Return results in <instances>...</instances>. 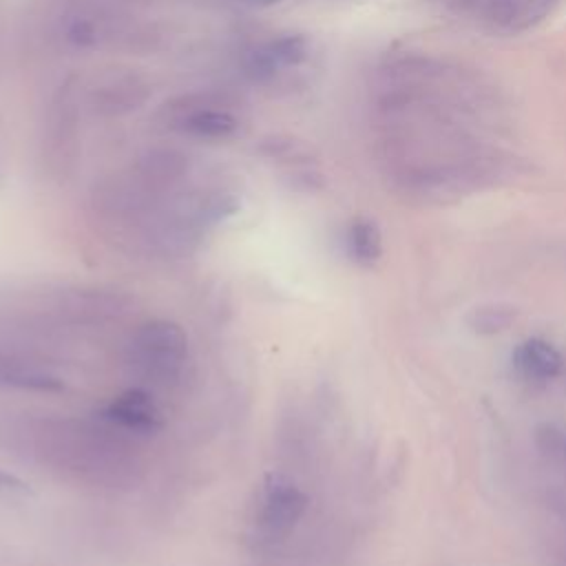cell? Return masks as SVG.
<instances>
[{
    "mask_svg": "<svg viewBox=\"0 0 566 566\" xmlns=\"http://www.w3.org/2000/svg\"><path fill=\"white\" fill-rule=\"evenodd\" d=\"M104 420L108 424H115V427L124 429V431L148 433V431L157 429L159 411H157V407L153 405V400L148 398L146 391L130 389V391L122 394L119 398H115L106 407Z\"/></svg>",
    "mask_w": 566,
    "mask_h": 566,
    "instance_id": "cell-6",
    "label": "cell"
},
{
    "mask_svg": "<svg viewBox=\"0 0 566 566\" xmlns=\"http://www.w3.org/2000/svg\"><path fill=\"white\" fill-rule=\"evenodd\" d=\"M305 509V495L287 480L272 478L256 502L254 526L263 542H279L298 522Z\"/></svg>",
    "mask_w": 566,
    "mask_h": 566,
    "instance_id": "cell-5",
    "label": "cell"
},
{
    "mask_svg": "<svg viewBox=\"0 0 566 566\" xmlns=\"http://www.w3.org/2000/svg\"><path fill=\"white\" fill-rule=\"evenodd\" d=\"M307 55V40L303 35H283L272 40L254 55L256 73H272L281 64H298Z\"/></svg>",
    "mask_w": 566,
    "mask_h": 566,
    "instance_id": "cell-9",
    "label": "cell"
},
{
    "mask_svg": "<svg viewBox=\"0 0 566 566\" xmlns=\"http://www.w3.org/2000/svg\"><path fill=\"white\" fill-rule=\"evenodd\" d=\"M42 455H51L53 462L82 471L95 480H119L133 469L130 451L124 447L115 431L99 429L86 422H42L38 431Z\"/></svg>",
    "mask_w": 566,
    "mask_h": 566,
    "instance_id": "cell-2",
    "label": "cell"
},
{
    "mask_svg": "<svg viewBox=\"0 0 566 566\" xmlns=\"http://www.w3.org/2000/svg\"><path fill=\"white\" fill-rule=\"evenodd\" d=\"M376 113L382 161L405 192L460 197L511 170L500 93L475 69L427 53L391 57L378 75Z\"/></svg>",
    "mask_w": 566,
    "mask_h": 566,
    "instance_id": "cell-1",
    "label": "cell"
},
{
    "mask_svg": "<svg viewBox=\"0 0 566 566\" xmlns=\"http://www.w3.org/2000/svg\"><path fill=\"white\" fill-rule=\"evenodd\" d=\"M347 252L360 265H371L382 254V237L374 221L356 219L347 230Z\"/></svg>",
    "mask_w": 566,
    "mask_h": 566,
    "instance_id": "cell-10",
    "label": "cell"
},
{
    "mask_svg": "<svg viewBox=\"0 0 566 566\" xmlns=\"http://www.w3.org/2000/svg\"><path fill=\"white\" fill-rule=\"evenodd\" d=\"M444 2H447V4H449V9H451V7H453V4H458L460 0H444Z\"/></svg>",
    "mask_w": 566,
    "mask_h": 566,
    "instance_id": "cell-14",
    "label": "cell"
},
{
    "mask_svg": "<svg viewBox=\"0 0 566 566\" xmlns=\"http://www.w3.org/2000/svg\"><path fill=\"white\" fill-rule=\"evenodd\" d=\"M0 382L31 391H55L62 387V380L42 363L7 349H0Z\"/></svg>",
    "mask_w": 566,
    "mask_h": 566,
    "instance_id": "cell-7",
    "label": "cell"
},
{
    "mask_svg": "<svg viewBox=\"0 0 566 566\" xmlns=\"http://www.w3.org/2000/svg\"><path fill=\"white\" fill-rule=\"evenodd\" d=\"M239 122L221 108H197L184 119V128L190 135L206 139H223L237 130Z\"/></svg>",
    "mask_w": 566,
    "mask_h": 566,
    "instance_id": "cell-11",
    "label": "cell"
},
{
    "mask_svg": "<svg viewBox=\"0 0 566 566\" xmlns=\"http://www.w3.org/2000/svg\"><path fill=\"white\" fill-rule=\"evenodd\" d=\"M515 314H517V310L511 305L489 303V305L473 307L471 314L467 316V323L478 334H497L513 323Z\"/></svg>",
    "mask_w": 566,
    "mask_h": 566,
    "instance_id": "cell-12",
    "label": "cell"
},
{
    "mask_svg": "<svg viewBox=\"0 0 566 566\" xmlns=\"http://www.w3.org/2000/svg\"><path fill=\"white\" fill-rule=\"evenodd\" d=\"M562 0H460L451 7L462 20L497 35H520L544 22Z\"/></svg>",
    "mask_w": 566,
    "mask_h": 566,
    "instance_id": "cell-4",
    "label": "cell"
},
{
    "mask_svg": "<svg viewBox=\"0 0 566 566\" xmlns=\"http://www.w3.org/2000/svg\"><path fill=\"white\" fill-rule=\"evenodd\" d=\"M188 356L184 332L166 321L146 323L130 343V365L148 380L168 385L184 371Z\"/></svg>",
    "mask_w": 566,
    "mask_h": 566,
    "instance_id": "cell-3",
    "label": "cell"
},
{
    "mask_svg": "<svg viewBox=\"0 0 566 566\" xmlns=\"http://www.w3.org/2000/svg\"><path fill=\"white\" fill-rule=\"evenodd\" d=\"M513 363L528 380H551L562 369V354L544 338H526L517 345Z\"/></svg>",
    "mask_w": 566,
    "mask_h": 566,
    "instance_id": "cell-8",
    "label": "cell"
},
{
    "mask_svg": "<svg viewBox=\"0 0 566 566\" xmlns=\"http://www.w3.org/2000/svg\"><path fill=\"white\" fill-rule=\"evenodd\" d=\"M254 4H272V2H279V0H250Z\"/></svg>",
    "mask_w": 566,
    "mask_h": 566,
    "instance_id": "cell-13",
    "label": "cell"
}]
</instances>
